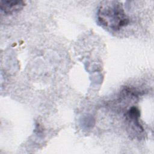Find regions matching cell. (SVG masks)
<instances>
[{
	"label": "cell",
	"instance_id": "6da1fadb",
	"mask_svg": "<svg viewBox=\"0 0 154 154\" xmlns=\"http://www.w3.org/2000/svg\"><path fill=\"white\" fill-rule=\"evenodd\" d=\"M97 17L100 24L113 31L120 30L129 22L122 4L116 1H102L98 8Z\"/></svg>",
	"mask_w": 154,
	"mask_h": 154
},
{
	"label": "cell",
	"instance_id": "7a4b0ae2",
	"mask_svg": "<svg viewBox=\"0 0 154 154\" xmlns=\"http://www.w3.org/2000/svg\"><path fill=\"white\" fill-rule=\"evenodd\" d=\"M25 5L23 1H1L0 8L5 14H12L18 12Z\"/></svg>",
	"mask_w": 154,
	"mask_h": 154
}]
</instances>
